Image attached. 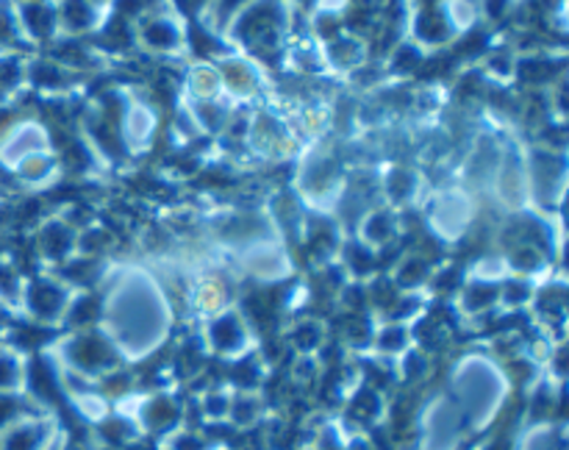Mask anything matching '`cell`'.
Instances as JSON below:
<instances>
[{
  "label": "cell",
  "mask_w": 569,
  "mask_h": 450,
  "mask_svg": "<svg viewBox=\"0 0 569 450\" xmlns=\"http://www.w3.org/2000/svg\"><path fill=\"white\" fill-rule=\"evenodd\" d=\"M237 3H242V0H222V6H226V11L233 9V6H237Z\"/></svg>",
  "instance_id": "6da1fadb"
}]
</instances>
